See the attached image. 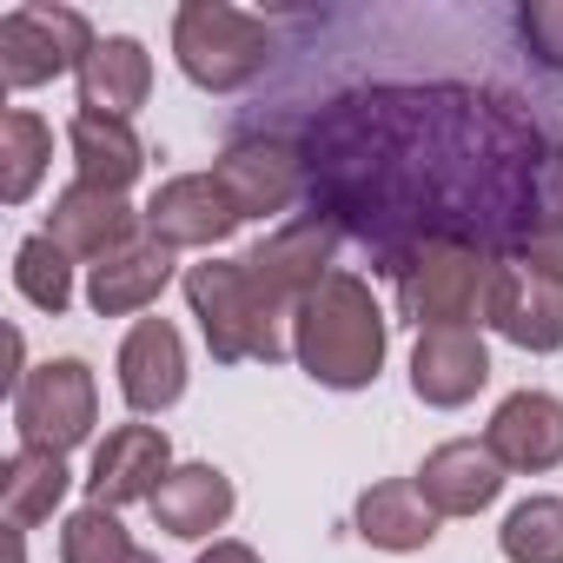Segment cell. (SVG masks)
<instances>
[{
    "label": "cell",
    "instance_id": "4316f807",
    "mask_svg": "<svg viewBox=\"0 0 563 563\" xmlns=\"http://www.w3.org/2000/svg\"><path fill=\"white\" fill-rule=\"evenodd\" d=\"M510 265L530 272V278H550L563 286V212H537L510 232Z\"/></svg>",
    "mask_w": 563,
    "mask_h": 563
},
{
    "label": "cell",
    "instance_id": "44dd1931",
    "mask_svg": "<svg viewBox=\"0 0 563 563\" xmlns=\"http://www.w3.org/2000/svg\"><path fill=\"white\" fill-rule=\"evenodd\" d=\"M67 153H74V179L120 192L146 173V140L133 133V120H100V113H74L67 120Z\"/></svg>",
    "mask_w": 563,
    "mask_h": 563
},
{
    "label": "cell",
    "instance_id": "d6986e66",
    "mask_svg": "<svg viewBox=\"0 0 563 563\" xmlns=\"http://www.w3.org/2000/svg\"><path fill=\"white\" fill-rule=\"evenodd\" d=\"M239 510V490L219 464H173V477L153 497V523L179 543H206L212 530H225Z\"/></svg>",
    "mask_w": 563,
    "mask_h": 563
},
{
    "label": "cell",
    "instance_id": "8fae6325",
    "mask_svg": "<svg viewBox=\"0 0 563 563\" xmlns=\"http://www.w3.org/2000/svg\"><path fill=\"white\" fill-rule=\"evenodd\" d=\"M186 339L173 319H133V332L120 339V358H113V378H120V398L133 418H159L186 398Z\"/></svg>",
    "mask_w": 563,
    "mask_h": 563
},
{
    "label": "cell",
    "instance_id": "9a60e30c",
    "mask_svg": "<svg viewBox=\"0 0 563 563\" xmlns=\"http://www.w3.org/2000/svg\"><path fill=\"white\" fill-rule=\"evenodd\" d=\"M504 484H510V471L490 457L484 438H444L418 464V490H424V504L438 517H477V510H490L504 497Z\"/></svg>",
    "mask_w": 563,
    "mask_h": 563
},
{
    "label": "cell",
    "instance_id": "4fadbf2b",
    "mask_svg": "<svg viewBox=\"0 0 563 563\" xmlns=\"http://www.w3.org/2000/svg\"><path fill=\"white\" fill-rule=\"evenodd\" d=\"M484 444H490V457H497L510 477H543V471H556V464H563V398H556V391H537V385L510 391V398L490 411Z\"/></svg>",
    "mask_w": 563,
    "mask_h": 563
},
{
    "label": "cell",
    "instance_id": "ba28073f",
    "mask_svg": "<svg viewBox=\"0 0 563 563\" xmlns=\"http://www.w3.org/2000/svg\"><path fill=\"white\" fill-rule=\"evenodd\" d=\"M245 265H252V278L286 306V312H299L325 278L339 272V225L332 219H292V225H278V232H265L252 252H245Z\"/></svg>",
    "mask_w": 563,
    "mask_h": 563
},
{
    "label": "cell",
    "instance_id": "603a6c76",
    "mask_svg": "<svg viewBox=\"0 0 563 563\" xmlns=\"http://www.w3.org/2000/svg\"><path fill=\"white\" fill-rule=\"evenodd\" d=\"M47 166H54V126L34 107H8V120H0V199L27 206Z\"/></svg>",
    "mask_w": 563,
    "mask_h": 563
},
{
    "label": "cell",
    "instance_id": "7c38bea8",
    "mask_svg": "<svg viewBox=\"0 0 563 563\" xmlns=\"http://www.w3.org/2000/svg\"><path fill=\"white\" fill-rule=\"evenodd\" d=\"M490 385V345L477 325H438L411 345V398L431 411H457Z\"/></svg>",
    "mask_w": 563,
    "mask_h": 563
},
{
    "label": "cell",
    "instance_id": "5bb4252c",
    "mask_svg": "<svg viewBox=\"0 0 563 563\" xmlns=\"http://www.w3.org/2000/svg\"><path fill=\"white\" fill-rule=\"evenodd\" d=\"M47 239L60 252H74L80 265H100L113 252H126L133 239H146V212H133L120 192H100V186H67L54 192V212H47Z\"/></svg>",
    "mask_w": 563,
    "mask_h": 563
},
{
    "label": "cell",
    "instance_id": "9c48e42d",
    "mask_svg": "<svg viewBox=\"0 0 563 563\" xmlns=\"http://www.w3.org/2000/svg\"><path fill=\"white\" fill-rule=\"evenodd\" d=\"M166 477H173V438H166L159 424H113V431L93 444L87 504H107V510L153 504Z\"/></svg>",
    "mask_w": 563,
    "mask_h": 563
},
{
    "label": "cell",
    "instance_id": "7a4b0ae2",
    "mask_svg": "<svg viewBox=\"0 0 563 563\" xmlns=\"http://www.w3.org/2000/svg\"><path fill=\"white\" fill-rule=\"evenodd\" d=\"M179 292L219 365H278L292 358V312L278 306L245 258H199L179 272Z\"/></svg>",
    "mask_w": 563,
    "mask_h": 563
},
{
    "label": "cell",
    "instance_id": "8992f818",
    "mask_svg": "<svg viewBox=\"0 0 563 563\" xmlns=\"http://www.w3.org/2000/svg\"><path fill=\"white\" fill-rule=\"evenodd\" d=\"M100 424V378L87 358H47L14 385V438L34 451H80Z\"/></svg>",
    "mask_w": 563,
    "mask_h": 563
},
{
    "label": "cell",
    "instance_id": "e0dca14e",
    "mask_svg": "<svg viewBox=\"0 0 563 563\" xmlns=\"http://www.w3.org/2000/svg\"><path fill=\"white\" fill-rule=\"evenodd\" d=\"M484 325H490L504 345H517V352H537V358H543V352H563V286L504 265Z\"/></svg>",
    "mask_w": 563,
    "mask_h": 563
},
{
    "label": "cell",
    "instance_id": "d4e9b609",
    "mask_svg": "<svg viewBox=\"0 0 563 563\" xmlns=\"http://www.w3.org/2000/svg\"><path fill=\"white\" fill-rule=\"evenodd\" d=\"M504 563H563V497H523L497 523Z\"/></svg>",
    "mask_w": 563,
    "mask_h": 563
},
{
    "label": "cell",
    "instance_id": "30bf717a",
    "mask_svg": "<svg viewBox=\"0 0 563 563\" xmlns=\"http://www.w3.org/2000/svg\"><path fill=\"white\" fill-rule=\"evenodd\" d=\"M245 219L232 212V199L219 192L212 173H173L153 199H146V239H159L166 252H219Z\"/></svg>",
    "mask_w": 563,
    "mask_h": 563
},
{
    "label": "cell",
    "instance_id": "2e32d148",
    "mask_svg": "<svg viewBox=\"0 0 563 563\" xmlns=\"http://www.w3.org/2000/svg\"><path fill=\"white\" fill-rule=\"evenodd\" d=\"M173 272H179V252H166L159 239H133L126 252L87 265V306H93V319H140L159 306Z\"/></svg>",
    "mask_w": 563,
    "mask_h": 563
},
{
    "label": "cell",
    "instance_id": "f546056e",
    "mask_svg": "<svg viewBox=\"0 0 563 563\" xmlns=\"http://www.w3.org/2000/svg\"><path fill=\"white\" fill-rule=\"evenodd\" d=\"M537 186H543L550 212H563V146H550V153H543V166H537Z\"/></svg>",
    "mask_w": 563,
    "mask_h": 563
},
{
    "label": "cell",
    "instance_id": "ffe728a7",
    "mask_svg": "<svg viewBox=\"0 0 563 563\" xmlns=\"http://www.w3.org/2000/svg\"><path fill=\"white\" fill-rule=\"evenodd\" d=\"M352 523H358V537H365L372 550H385V556H411V550H431V543H438V523H444V517L424 504L418 477H385V484L358 490Z\"/></svg>",
    "mask_w": 563,
    "mask_h": 563
},
{
    "label": "cell",
    "instance_id": "484cf974",
    "mask_svg": "<svg viewBox=\"0 0 563 563\" xmlns=\"http://www.w3.org/2000/svg\"><path fill=\"white\" fill-rule=\"evenodd\" d=\"M133 556H140V543L120 523V510H107V504H80L60 523V563H133Z\"/></svg>",
    "mask_w": 563,
    "mask_h": 563
},
{
    "label": "cell",
    "instance_id": "cb8c5ba5",
    "mask_svg": "<svg viewBox=\"0 0 563 563\" xmlns=\"http://www.w3.org/2000/svg\"><path fill=\"white\" fill-rule=\"evenodd\" d=\"M74 252H60L47 232H34V239H21V252H14V292L34 306V312H47V319H60L67 306H74Z\"/></svg>",
    "mask_w": 563,
    "mask_h": 563
},
{
    "label": "cell",
    "instance_id": "52a82bcc",
    "mask_svg": "<svg viewBox=\"0 0 563 563\" xmlns=\"http://www.w3.org/2000/svg\"><path fill=\"white\" fill-rule=\"evenodd\" d=\"M212 179H219V192L232 199L239 219H278L306 192V153L278 133H245L212 159Z\"/></svg>",
    "mask_w": 563,
    "mask_h": 563
},
{
    "label": "cell",
    "instance_id": "3957f363",
    "mask_svg": "<svg viewBox=\"0 0 563 563\" xmlns=\"http://www.w3.org/2000/svg\"><path fill=\"white\" fill-rule=\"evenodd\" d=\"M398 312L418 325V332H438V325H477L490 312V292H497V252L477 245V239H418L398 265Z\"/></svg>",
    "mask_w": 563,
    "mask_h": 563
},
{
    "label": "cell",
    "instance_id": "6da1fadb",
    "mask_svg": "<svg viewBox=\"0 0 563 563\" xmlns=\"http://www.w3.org/2000/svg\"><path fill=\"white\" fill-rule=\"evenodd\" d=\"M391 352V319L372 292V278L332 272L325 286L292 312V358L325 391H372Z\"/></svg>",
    "mask_w": 563,
    "mask_h": 563
},
{
    "label": "cell",
    "instance_id": "5b68a950",
    "mask_svg": "<svg viewBox=\"0 0 563 563\" xmlns=\"http://www.w3.org/2000/svg\"><path fill=\"white\" fill-rule=\"evenodd\" d=\"M93 47H100V34H93V21L80 8L27 0V8L0 14V80H8L14 93L54 87L60 74H80Z\"/></svg>",
    "mask_w": 563,
    "mask_h": 563
},
{
    "label": "cell",
    "instance_id": "ac0fdd59",
    "mask_svg": "<svg viewBox=\"0 0 563 563\" xmlns=\"http://www.w3.org/2000/svg\"><path fill=\"white\" fill-rule=\"evenodd\" d=\"M74 80H80V113L133 120L146 107V93H153V54L133 34H100V47L87 54V67Z\"/></svg>",
    "mask_w": 563,
    "mask_h": 563
},
{
    "label": "cell",
    "instance_id": "f1b7e54d",
    "mask_svg": "<svg viewBox=\"0 0 563 563\" xmlns=\"http://www.w3.org/2000/svg\"><path fill=\"white\" fill-rule=\"evenodd\" d=\"M192 563H258V550H252V543H239V537H212Z\"/></svg>",
    "mask_w": 563,
    "mask_h": 563
},
{
    "label": "cell",
    "instance_id": "7402d4cb",
    "mask_svg": "<svg viewBox=\"0 0 563 563\" xmlns=\"http://www.w3.org/2000/svg\"><path fill=\"white\" fill-rule=\"evenodd\" d=\"M67 490H74V471H67L60 451L14 444L8 464H0V510H8V530H14V537L54 523V510L67 504Z\"/></svg>",
    "mask_w": 563,
    "mask_h": 563
},
{
    "label": "cell",
    "instance_id": "83f0119b",
    "mask_svg": "<svg viewBox=\"0 0 563 563\" xmlns=\"http://www.w3.org/2000/svg\"><path fill=\"white\" fill-rule=\"evenodd\" d=\"M517 41L537 67L563 74V0H523L517 8Z\"/></svg>",
    "mask_w": 563,
    "mask_h": 563
},
{
    "label": "cell",
    "instance_id": "277c9868",
    "mask_svg": "<svg viewBox=\"0 0 563 563\" xmlns=\"http://www.w3.org/2000/svg\"><path fill=\"white\" fill-rule=\"evenodd\" d=\"M173 60L199 93H239L272 67V27L225 0H179L173 8Z\"/></svg>",
    "mask_w": 563,
    "mask_h": 563
},
{
    "label": "cell",
    "instance_id": "4dcf8cb0",
    "mask_svg": "<svg viewBox=\"0 0 563 563\" xmlns=\"http://www.w3.org/2000/svg\"><path fill=\"white\" fill-rule=\"evenodd\" d=\"M133 563H159V556H153V550H140V556H133Z\"/></svg>",
    "mask_w": 563,
    "mask_h": 563
}]
</instances>
